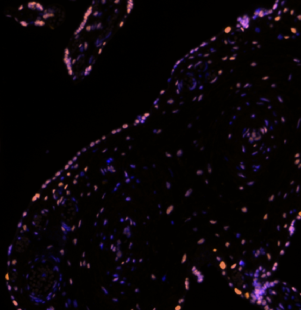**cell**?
I'll return each instance as SVG.
<instances>
[{"label":"cell","mask_w":301,"mask_h":310,"mask_svg":"<svg viewBox=\"0 0 301 310\" xmlns=\"http://www.w3.org/2000/svg\"><path fill=\"white\" fill-rule=\"evenodd\" d=\"M91 70H92V65H90V66L88 67V68H86V69H85L84 75H85V76H86L87 74H88V73L90 72V71H91Z\"/></svg>","instance_id":"cell-10"},{"label":"cell","mask_w":301,"mask_h":310,"mask_svg":"<svg viewBox=\"0 0 301 310\" xmlns=\"http://www.w3.org/2000/svg\"><path fill=\"white\" fill-rule=\"evenodd\" d=\"M182 155V150H179V151L177 152V156L180 157Z\"/></svg>","instance_id":"cell-15"},{"label":"cell","mask_w":301,"mask_h":310,"mask_svg":"<svg viewBox=\"0 0 301 310\" xmlns=\"http://www.w3.org/2000/svg\"><path fill=\"white\" fill-rule=\"evenodd\" d=\"M247 300L263 310H301L300 291L270 277L254 279Z\"/></svg>","instance_id":"cell-1"},{"label":"cell","mask_w":301,"mask_h":310,"mask_svg":"<svg viewBox=\"0 0 301 310\" xmlns=\"http://www.w3.org/2000/svg\"><path fill=\"white\" fill-rule=\"evenodd\" d=\"M167 102H168L169 104H170V103H173V100H169V101H167Z\"/></svg>","instance_id":"cell-24"},{"label":"cell","mask_w":301,"mask_h":310,"mask_svg":"<svg viewBox=\"0 0 301 310\" xmlns=\"http://www.w3.org/2000/svg\"><path fill=\"white\" fill-rule=\"evenodd\" d=\"M36 3H37V2H34V1H32V2H29V3H27V8H28V9H31V10H35Z\"/></svg>","instance_id":"cell-5"},{"label":"cell","mask_w":301,"mask_h":310,"mask_svg":"<svg viewBox=\"0 0 301 310\" xmlns=\"http://www.w3.org/2000/svg\"><path fill=\"white\" fill-rule=\"evenodd\" d=\"M173 205H170V206L167 208V210H166V214L169 215L171 213V212H173Z\"/></svg>","instance_id":"cell-9"},{"label":"cell","mask_w":301,"mask_h":310,"mask_svg":"<svg viewBox=\"0 0 301 310\" xmlns=\"http://www.w3.org/2000/svg\"><path fill=\"white\" fill-rule=\"evenodd\" d=\"M23 9H24V5H23V4H21V5H20V6H18V11H22Z\"/></svg>","instance_id":"cell-16"},{"label":"cell","mask_w":301,"mask_h":310,"mask_svg":"<svg viewBox=\"0 0 301 310\" xmlns=\"http://www.w3.org/2000/svg\"><path fill=\"white\" fill-rule=\"evenodd\" d=\"M33 24L35 27H43V26H45L46 22L43 20H41V18H37V20H35L33 22Z\"/></svg>","instance_id":"cell-4"},{"label":"cell","mask_w":301,"mask_h":310,"mask_svg":"<svg viewBox=\"0 0 301 310\" xmlns=\"http://www.w3.org/2000/svg\"><path fill=\"white\" fill-rule=\"evenodd\" d=\"M166 188H167V189H170V188H171L170 182H166Z\"/></svg>","instance_id":"cell-18"},{"label":"cell","mask_w":301,"mask_h":310,"mask_svg":"<svg viewBox=\"0 0 301 310\" xmlns=\"http://www.w3.org/2000/svg\"><path fill=\"white\" fill-rule=\"evenodd\" d=\"M208 171H209V173H211V168H210V165H208Z\"/></svg>","instance_id":"cell-19"},{"label":"cell","mask_w":301,"mask_h":310,"mask_svg":"<svg viewBox=\"0 0 301 310\" xmlns=\"http://www.w3.org/2000/svg\"><path fill=\"white\" fill-rule=\"evenodd\" d=\"M108 171H109V172H112V173H114V172H115V169L114 168H113L112 166H109L108 168Z\"/></svg>","instance_id":"cell-12"},{"label":"cell","mask_w":301,"mask_h":310,"mask_svg":"<svg viewBox=\"0 0 301 310\" xmlns=\"http://www.w3.org/2000/svg\"><path fill=\"white\" fill-rule=\"evenodd\" d=\"M94 189H95V190H97V189H98V186H95V187H94Z\"/></svg>","instance_id":"cell-25"},{"label":"cell","mask_w":301,"mask_h":310,"mask_svg":"<svg viewBox=\"0 0 301 310\" xmlns=\"http://www.w3.org/2000/svg\"><path fill=\"white\" fill-rule=\"evenodd\" d=\"M150 278L153 279V280H155V279H156V276H155L154 274H152V275H150Z\"/></svg>","instance_id":"cell-17"},{"label":"cell","mask_w":301,"mask_h":310,"mask_svg":"<svg viewBox=\"0 0 301 310\" xmlns=\"http://www.w3.org/2000/svg\"><path fill=\"white\" fill-rule=\"evenodd\" d=\"M54 16H55L54 13H53L51 10H46L45 13H43L42 15H41V18H42L43 20H48V18H49L54 17Z\"/></svg>","instance_id":"cell-3"},{"label":"cell","mask_w":301,"mask_h":310,"mask_svg":"<svg viewBox=\"0 0 301 310\" xmlns=\"http://www.w3.org/2000/svg\"><path fill=\"white\" fill-rule=\"evenodd\" d=\"M123 233L126 235L127 237H130L131 236V232H130V229H129V227L125 228L123 230Z\"/></svg>","instance_id":"cell-7"},{"label":"cell","mask_w":301,"mask_h":310,"mask_svg":"<svg viewBox=\"0 0 301 310\" xmlns=\"http://www.w3.org/2000/svg\"><path fill=\"white\" fill-rule=\"evenodd\" d=\"M71 58L70 57V49L69 48H65L64 50V62L66 65L67 71L70 76L73 75V71H72V63H71Z\"/></svg>","instance_id":"cell-2"},{"label":"cell","mask_w":301,"mask_h":310,"mask_svg":"<svg viewBox=\"0 0 301 310\" xmlns=\"http://www.w3.org/2000/svg\"><path fill=\"white\" fill-rule=\"evenodd\" d=\"M196 173H197V175H202V173H203V171H202V170H198L197 172H196Z\"/></svg>","instance_id":"cell-21"},{"label":"cell","mask_w":301,"mask_h":310,"mask_svg":"<svg viewBox=\"0 0 301 310\" xmlns=\"http://www.w3.org/2000/svg\"><path fill=\"white\" fill-rule=\"evenodd\" d=\"M187 260V255L186 254H185V255H183V256H182V259H181V263H185V261Z\"/></svg>","instance_id":"cell-13"},{"label":"cell","mask_w":301,"mask_h":310,"mask_svg":"<svg viewBox=\"0 0 301 310\" xmlns=\"http://www.w3.org/2000/svg\"><path fill=\"white\" fill-rule=\"evenodd\" d=\"M35 10L39 11H44L45 9H44V6H43L42 4H41V3H38V2H37V3H36Z\"/></svg>","instance_id":"cell-6"},{"label":"cell","mask_w":301,"mask_h":310,"mask_svg":"<svg viewBox=\"0 0 301 310\" xmlns=\"http://www.w3.org/2000/svg\"><path fill=\"white\" fill-rule=\"evenodd\" d=\"M20 25L21 27H28V25H29V23L27 22V21H26V20H20Z\"/></svg>","instance_id":"cell-8"},{"label":"cell","mask_w":301,"mask_h":310,"mask_svg":"<svg viewBox=\"0 0 301 310\" xmlns=\"http://www.w3.org/2000/svg\"><path fill=\"white\" fill-rule=\"evenodd\" d=\"M166 155L167 157H169V158H170V157H172V155H171L170 153H168V152H166Z\"/></svg>","instance_id":"cell-22"},{"label":"cell","mask_w":301,"mask_h":310,"mask_svg":"<svg viewBox=\"0 0 301 310\" xmlns=\"http://www.w3.org/2000/svg\"><path fill=\"white\" fill-rule=\"evenodd\" d=\"M192 192H193V189H189V190L187 191V193L185 194V196H186V197H187V196H189L191 195Z\"/></svg>","instance_id":"cell-11"},{"label":"cell","mask_w":301,"mask_h":310,"mask_svg":"<svg viewBox=\"0 0 301 310\" xmlns=\"http://www.w3.org/2000/svg\"><path fill=\"white\" fill-rule=\"evenodd\" d=\"M231 31V27H226V29H225V32L226 33H227V32H230Z\"/></svg>","instance_id":"cell-20"},{"label":"cell","mask_w":301,"mask_h":310,"mask_svg":"<svg viewBox=\"0 0 301 310\" xmlns=\"http://www.w3.org/2000/svg\"><path fill=\"white\" fill-rule=\"evenodd\" d=\"M126 200H127V201H129V200H130V197H127V198H126Z\"/></svg>","instance_id":"cell-26"},{"label":"cell","mask_w":301,"mask_h":310,"mask_svg":"<svg viewBox=\"0 0 301 310\" xmlns=\"http://www.w3.org/2000/svg\"><path fill=\"white\" fill-rule=\"evenodd\" d=\"M106 223H108V219H105V221H104V226H106Z\"/></svg>","instance_id":"cell-23"},{"label":"cell","mask_w":301,"mask_h":310,"mask_svg":"<svg viewBox=\"0 0 301 310\" xmlns=\"http://www.w3.org/2000/svg\"><path fill=\"white\" fill-rule=\"evenodd\" d=\"M204 241H205V239H204V238H202L201 240H198L197 244H203V243H204Z\"/></svg>","instance_id":"cell-14"}]
</instances>
